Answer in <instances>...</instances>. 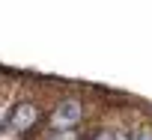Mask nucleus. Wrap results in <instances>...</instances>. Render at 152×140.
Instances as JSON below:
<instances>
[{"label": "nucleus", "mask_w": 152, "mask_h": 140, "mask_svg": "<svg viewBox=\"0 0 152 140\" xmlns=\"http://www.w3.org/2000/svg\"><path fill=\"white\" fill-rule=\"evenodd\" d=\"M78 119H81V104H78V101H66V104L57 107V113H54L51 122H54L57 128H69V125H75Z\"/></svg>", "instance_id": "f257e3e1"}, {"label": "nucleus", "mask_w": 152, "mask_h": 140, "mask_svg": "<svg viewBox=\"0 0 152 140\" xmlns=\"http://www.w3.org/2000/svg\"><path fill=\"white\" fill-rule=\"evenodd\" d=\"M36 122V107L33 104H18V110H15V116H12V125L18 128V131H24V128H30Z\"/></svg>", "instance_id": "f03ea898"}, {"label": "nucleus", "mask_w": 152, "mask_h": 140, "mask_svg": "<svg viewBox=\"0 0 152 140\" xmlns=\"http://www.w3.org/2000/svg\"><path fill=\"white\" fill-rule=\"evenodd\" d=\"M51 140H75V134H69V131H66V134H57V137H51Z\"/></svg>", "instance_id": "7ed1b4c3"}, {"label": "nucleus", "mask_w": 152, "mask_h": 140, "mask_svg": "<svg viewBox=\"0 0 152 140\" xmlns=\"http://www.w3.org/2000/svg\"><path fill=\"white\" fill-rule=\"evenodd\" d=\"M96 140H113V137H110V134H99Z\"/></svg>", "instance_id": "20e7f679"}, {"label": "nucleus", "mask_w": 152, "mask_h": 140, "mask_svg": "<svg viewBox=\"0 0 152 140\" xmlns=\"http://www.w3.org/2000/svg\"><path fill=\"white\" fill-rule=\"evenodd\" d=\"M137 140H152V137H149V134H143V137H137Z\"/></svg>", "instance_id": "39448f33"}]
</instances>
